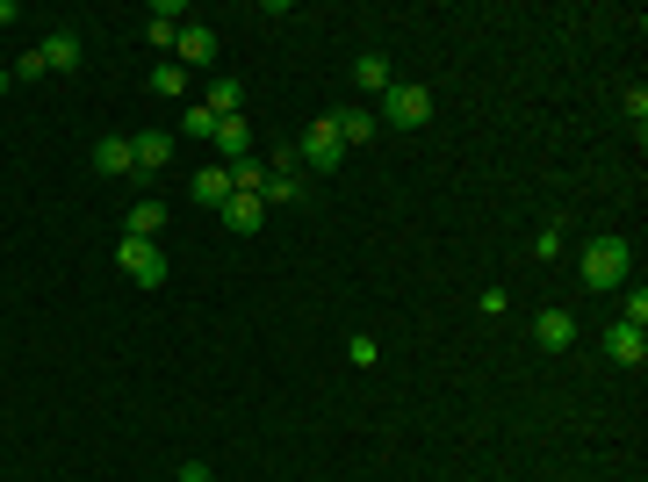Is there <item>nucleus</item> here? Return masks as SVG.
I'll list each match as a JSON object with an SVG mask.
<instances>
[{
	"mask_svg": "<svg viewBox=\"0 0 648 482\" xmlns=\"http://www.w3.org/2000/svg\"><path fill=\"white\" fill-rule=\"evenodd\" d=\"M144 86H152V94H166V102H181V94H188V72H181V66L166 58V66H159V72H152Z\"/></svg>",
	"mask_w": 648,
	"mask_h": 482,
	"instance_id": "19",
	"label": "nucleus"
},
{
	"mask_svg": "<svg viewBox=\"0 0 648 482\" xmlns=\"http://www.w3.org/2000/svg\"><path fill=\"white\" fill-rule=\"evenodd\" d=\"M202 108L209 116H245V80H209V94H202Z\"/></svg>",
	"mask_w": 648,
	"mask_h": 482,
	"instance_id": "13",
	"label": "nucleus"
},
{
	"mask_svg": "<svg viewBox=\"0 0 648 482\" xmlns=\"http://www.w3.org/2000/svg\"><path fill=\"white\" fill-rule=\"evenodd\" d=\"M94 173H108V180L137 173V152H130V138H102V144H94Z\"/></svg>",
	"mask_w": 648,
	"mask_h": 482,
	"instance_id": "12",
	"label": "nucleus"
},
{
	"mask_svg": "<svg viewBox=\"0 0 648 482\" xmlns=\"http://www.w3.org/2000/svg\"><path fill=\"white\" fill-rule=\"evenodd\" d=\"M217 216H223L231 231H239V238H253V231L267 224V202H259V195H231V202H223Z\"/></svg>",
	"mask_w": 648,
	"mask_h": 482,
	"instance_id": "9",
	"label": "nucleus"
},
{
	"mask_svg": "<svg viewBox=\"0 0 648 482\" xmlns=\"http://www.w3.org/2000/svg\"><path fill=\"white\" fill-rule=\"evenodd\" d=\"M620 325L648 331V289H634V295H627V310H620Z\"/></svg>",
	"mask_w": 648,
	"mask_h": 482,
	"instance_id": "21",
	"label": "nucleus"
},
{
	"mask_svg": "<svg viewBox=\"0 0 648 482\" xmlns=\"http://www.w3.org/2000/svg\"><path fill=\"white\" fill-rule=\"evenodd\" d=\"M166 231V202H130V238H159Z\"/></svg>",
	"mask_w": 648,
	"mask_h": 482,
	"instance_id": "17",
	"label": "nucleus"
},
{
	"mask_svg": "<svg viewBox=\"0 0 648 482\" xmlns=\"http://www.w3.org/2000/svg\"><path fill=\"white\" fill-rule=\"evenodd\" d=\"M332 130H339V144H368L382 122L368 116V108H339V116H332Z\"/></svg>",
	"mask_w": 648,
	"mask_h": 482,
	"instance_id": "16",
	"label": "nucleus"
},
{
	"mask_svg": "<svg viewBox=\"0 0 648 482\" xmlns=\"http://www.w3.org/2000/svg\"><path fill=\"white\" fill-rule=\"evenodd\" d=\"M36 51H44V72H80V58H86V44L72 30H58L51 44H36Z\"/></svg>",
	"mask_w": 648,
	"mask_h": 482,
	"instance_id": "10",
	"label": "nucleus"
},
{
	"mask_svg": "<svg viewBox=\"0 0 648 482\" xmlns=\"http://www.w3.org/2000/svg\"><path fill=\"white\" fill-rule=\"evenodd\" d=\"M181 130H188V138H217V116H209V108H202V102H195V108H188V116H181Z\"/></svg>",
	"mask_w": 648,
	"mask_h": 482,
	"instance_id": "20",
	"label": "nucleus"
},
{
	"mask_svg": "<svg viewBox=\"0 0 648 482\" xmlns=\"http://www.w3.org/2000/svg\"><path fill=\"white\" fill-rule=\"evenodd\" d=\"M346 353H354V367H375V361H382L375 339H346Z\"/></svg>",
	"mask_w": 648,
	"mask_h": 482,
	"instance_id": "23",
	"label": "nucleus"
},
{
	"mask_svg": "<svg viewBox=\"0 0 648 482\" xmlns=\"http://www.w3.org/2000/svg\"><path fill=\"white\" fill-rule=\"evenodd\" d=\"M375 122H390V130H426V122H432V86L390 80V94H382V116H375Z\"/></svg>",
	"mask_w": 648,
	"mask_h": 482,
	"instance_id": "2",
	"label": "nucleus"
},
{
	"mask_svg": "<svg viewBox=\"0 0 648 482\" xmlns=\"http://www.w3.org/2000/svg\"><path fill=\"white\" fill-rule=\"evenodd\" d=\"M116 259H123V274H130L137 289H166V245L159 238H130V231H123Z\"/></svg>",
	"mask_w": 648,
	"mask_h": 482,
	"instance_id": "3",
	"label": "nucleus"
},
{
	"mask_svg": "<svg viewBox=\"0 0 648 482\" xmlns=\"http://www.w3.org/2000/svg\"><path fill=\"white\" fill-rule=\"evenodd\" d=\"M390 80H396V72H390V58H382V51H360V58H354V86H368V94H390Z\"/></svg>",
	"mask_w": 648,
	"mask_h": 482,
	"instance_id": "15",
	"label": "nucleus"
},
{
	"mask_svg": "<svg viewBox=\"0 0 648 482\" xmlns=\"http://www.w3.org/2000/svg\"><path fill=\"white\" fill-rule=\"evenodd\" d=\"M173 51H181V72H188V66H209V58H217V36H209L202 22H188V30H181V44H173Z\"/></svg>",
	"mask_w": 648,
	"mask_h": 482,
	"instance_id": "14",
	"label": "nucleus"
},
{
	"mask_svg": "<svg viewBox=\"0 0 648 482\" xmlns=\"http://www.w3.org/2000/svg\"><path fill=\"white\" fill-rule=\"evenodd\" d=\"M181 482H217V475H209L202 461H188V468H181Z\"/></svg>",
	"mask_w": 648,
	"mask_h": 482,
	"instance_id": "26",
	"label": "nucleus"
},
{
	"mask_svg": "<svg viewBox=\"0 0 648 482\" xmlns=\"http://www.w3.org/2000/svg\"><path fill=\"white\" fill-rule=\"evenodd\" d=\"M130 152H137V173H166L173 166V130H137Z\"/></svg>",
	"mask_w": 648,
	"mask_h": 482,
	"instance_id": "6",
	"label": "nucleus"
},
{
	"mask_svg": "<svg viewBox=\"0 0 648 482\" xmlns=\"http://www.w3.org/2000/svg\"><path fill=\"white\" fill-rule=\"evenodd\" d=\"M209 144H217V158H223V166H239V158H253V130H245V116H223V122H217V138H209Z\"/></svg>",
	"mask_w": 648,
	"mask_h": 482,
	"instance_id": "7",
	"label": "nucleus"
},
{
	"mask_svg": "<svg viewBox=\"0 0 648 482\" xmlns=\"http://www.w3.org/2000/svg\"><path fill=\"white\" fill-rule=\"evenodd\" d=\"M577 274H583V289H620V281L634 274V245L627 238H591L583 259H577Z\"/></svg>",
	"mask_w": 648,
	"mask_h": 482,
	"instance_id": "1",
	"label": "nucleus"
},
{
	"mask_svg": "<svg viewBox=\"0 0 648 482\" xmlns=\"http://www.w3.org/2000/svg\"><path fill=\"white\" fill-rule=\"evenodd\" d=\"M8 86H15V80H8V72H0V94H8Z\"/></svg>",
	"mask_w": 648,
	"mask_h": 482,
	"instance_id": "27",
	"label": "nucleus"
},
{
	"mask_svg": "<svg viewBox=\"0 0 648 482\" xmlns=\"http://www.w3.org/2000/svg\"><path fill=\"white\" fill-rule=\"evenodd\" d=\"M533 259H563V224H547L541 238H533Z\"/></svg>",
	"mask_w": 648,
	"mask_h": 482,
	"instance_id": "22",
	"label": "nucleus"
},
{
	"mask_svg": "<svg viewBox=\"0 0 648 482\" xmlns=\"http://www.w3.org/2000/svg\"><path fill=\"white\" fill-rule=\"evenodd\" d=\"M267 188V158H239L231 166V195H259Z\"/></svg>",
	"mask_w": 648,
	"mask_h": 482,
	"instance_id": "18",
	"label": "nucleus"
},
{
	"mask_svg": "<svg viewBox=\"0 0 648 482\" xmlns=\"http://www.w3.org/2000/svg\"><path fill=\"white\" fill-rule=\"evenodd\" d=\"M8 80H44V51H22V58H15V72H8Z\"/></svg>",
	"mask_w": 648,
	"mask_h": 482,
	"instance_id": "24",
	"label": "nucleus"
},
{
	"mask_svg": "<svg viewBox=\"0 0 648 482\" xmlns=\"http://www.w3.org/2000/svg\"><path fill=\"white\" fill-rule=\"evenodd\" d=\"M188 195H195L202 209H223V202H231V166H202V173L188 180Z\"/></svg>",
	"mask_w": 648,
	"mask_h": 482,
	"instance_id": "11",
	"label": "nucleus"
},
{
	"mask_svg": "<svg viewBox=\"0 0 648 482\" xmlns=\"http://www.w3.org/2000/svg\"><path fill=\"white\" fill-rule=\"evenodd\" d=\"M605 353H613L620 367H648V331H634V325H613V331H605Z\"/></svg>",
	"mask_w": 648,
	"mask_h": 482,
	"instance_id": "8",
	"label": "nucleus"
},
{
	"mask_svg": "<svg viewBox=\"0 0 648 482\" xmlns=\"http://www.w3.org/2000/svg\"><path fill=\"white\" fill-rule=\"evenodd\" d=\"M296 158H303V173H339L346 144H339V130H332V116H317L303 138H296Z\"/></svg>",
	"mask_w": 648,
	"mask_h": 482,
	"instance_id": "4",
	"label": "nucleus"
},
{
	"mask_svg": "<svg viewBox=\"0 0 648 482\" xmlns=\"http://www.w3.org/2000/svg\"><path fill=\"white\" fill-rule=\"evenodd\" d=\"M533 345L541 353H569L577 345V310H541L533 317Z\"/></svg>",
	"mask_w": 648,
	"mask_h": 482,
	"instance_id": "5",
	"label": "nucleus"
},
{
	"mask_svg": "<svg viewBox=\"0 0 648 482\" xmlns=\"http://www.w3.org/2000/svg\"><path fill=\"white\" fill-rule=\"evenodd\" d=\"M476 310H483V317H505V310H512V295H505V289H483Z\"/></svg>",
	"mask_w": 648,
	"mask_h": 482,
	"instance_id": "25",
	"label": "nucleus"
}]
</instances>
